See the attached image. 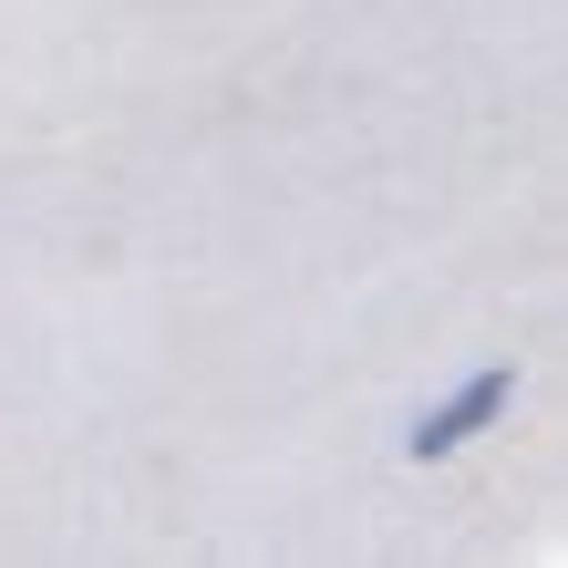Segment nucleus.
I'll return each mask as SVG.
<instances>
[]
</instances>
